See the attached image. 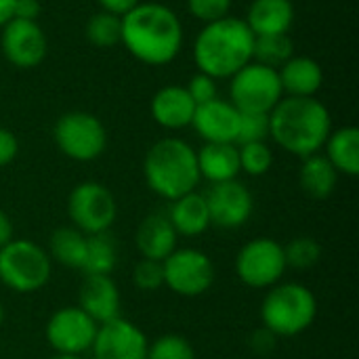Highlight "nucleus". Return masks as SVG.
<instances>
[{
    "label": "nucleus",
    "mask_w": 359,
    "mask_h": 359,
    "mask_svg": "<svg viewBox=\"0 0 359 359\" xmlns=\"http://www.w3.org/2000/svg\"><path fill=\"white\" fill-rule=\"evenodd\" d=\"M57 147L76 162L97 160L107 145V130L101 120L88 111L63 114L53 130Z\"/></svg>",
    "instance_id": "6e6552de"
},
{
    "label": "nucleus",
    "mask_w": 359,
    "mask_h": 359,
    "mask_svg": "<svg viewBox=\"0 0 359 359\" xmlns=\"http://www.w3.org/2000/svg\"><path fill=\"white\" fill-rule=\"evenodd\" d=\"M15 2H17V0H0V27L6 25V23L13 19Z\"/></svg>",
    "instance_id": "79ce46f5"
},
{
    "label": "nucleus",
    "mask_w": 359,
    "mask_h": 359,
    "mask_svg": "<svg viewBox=\"0 0 359 359\" xmlns=\"http://www.w3.org/2000/svg\"><path fill=\"white\" fill-rule=\"evenodd\" d=\"M177 231L168 221L166 212H154L143 219L137 229V248L143 259L149 261H164L168 255L177 250Z\"/></svg>",
    "instance_id": "6ab92c4d"
},
{
    "label": "nucleus",
    "mask_w": 359,
    "mask_h": 359,
    "mask_svg": "<svg viewBox=\"0 0 359 359\" xmlns=\"http://www.w3.org/2000/svg\"><path fill=\"white\" fill-rule=\"evenodd\" d=\"M143 175L149 189L170 202L194 191L202 179L196 149L175 137L160 139L149 147L143 162Z\"/></svg>",
    "instance_id": "20e7f679"
},
{
    "label": "nucleus",
    "mask_w": 359,
    "mask_h": 359,
    "mask_svg": "<svg viewBox=\"0 0 359 359\" xmlns=\"http://www.w3.org/2000/svg\"><path fill=\"white\" fill-rule=\"evenodd\" d=\"M284 246L271 238L250 240L236 257V273L250 288H271L286 271Z\"/></svg>",
    "instance_id": "9d476101"
},
{
    "label": "nucleus",
    "mask_w": 359,
    "mask_h": 359,
    "mask_svg": "<svg viewBox=\"0 0 359 359\" xmlns=\"http://www.w3.org/2000/svg\"><path fill=\"white\" fill-rule=\"evenodd\" d=\"M280 74L273 67L250 61L231 76L229 97L240 114H269L282 101Z\"/></svg>",
    "instance_id": "0eeeda50"
},
{
    "label": "nucleus",
    "mask_w": 359,
    "mask_h": 359,
    "mask_svg": "<svg viewBox=\"0 0 359 359\" xmlns=\"http://www.w3.org/2000/svg\"><path fill=\"white\" fill-rule=\"evenodd\" d=\"M133 282L143 292H154L164 286V267L160 261L141 259L133 269Z\"/></svg>",
    "instance_id": "72a5a7b5"
},
{
    "label": "nucleus",
    "mask_w": 359,
    "mask_h": 359,
    "mask_svg": "<svg viewBox=\"0 0 359 359\" xmlns=\"http://www.w3.org/2000/svg\"><path fill=\"white\" fill-rule=\"evenodd\" d=\"M13 240V223L4 210H0V248Z\"/></svg>",
    "instance_id": "a19ab883"
},
{
    "label": "nucleus",
    "mask_w": 359,
    "mask_h": 359,
    "mask_svg": "<svg viewBox=\"0 0 359 359\" xmlns=\"http://www.w3.org/2000/svg\"><path fill=\"white\" fill-rule=\"evenodd\" d=\"M40 11H42V6H40L38 0H17L15 2V11H13V19L36 21Z\"/></svg>",
    "instance_id": "58836bf2"
},
{
    "label": "nucleus",
    "mask_w": 359,
    "mask_h": 359,
    "mask_svg": "<svg viewBox=\"0 0 359 359\" xmlns=\"http://www.w3.org/2000/svg\"><path fill=\"white\" fill-rule=\"evenodd\" d=\"M17 151H19L17 137L11 130L0 128V168L11 164L17 158Z\"/></svg>",
    "instance_id": "4c0bfd02"
},
{
    "label": "nucleus",
    "mask_w": 359,
    "mask_h": 359,
    "mask_svg": "<svg viewBox=\"0 0 359 359\" xmlns=\"http://www.w3.org/2000/svg\"><path fill=\"white\" fill-rule=\"evenodd\" d=\"M204 198H206V206H208L210 225H215L219 229L242 227L250 219L252 208H255L252 194L238 179L225 181V183H215Z\"/></svg>",
    "instance_id": "4468645a"
},
{
    "label": "nucleus",
    "mask_w": 359,
    "mask_h": 359,
    "mask_svg": "<svg viewBox=\"0 0 359 359\" xmlns=\"http://www.w3.org/2000/svg\"><path fill=\"white\" fill-rule=\"evenodd\" d=\"M255 36L244 19L223 17L206 23L194 42V61L198 72L219 80L231 78L252 61Z\"/></svg>",
    "instance_id": "7ed1b4c3"
},
{
    "label": "nucleus",
    "mask_w": 359,
    "mask_h": 359,
    "mask_svg": "<svg viewBox=\"0 0 359 359\" xmlns=\"http://www.w3.org/2000/svg\"><path fill=\"white\" fill-rule=\"evenodd\" d=\"M164 286L179 297H200L215 282V265L202 250L177 248L162 261Z\"/></svg>",
    "instance_id": "9b49d317"
},
{
    "label": "nucleus",
    "mask_w": 359,
    "mask_h": 359,
    "mask_svg": "<svg viewBox=\"0 0 359 359\" xmlns=\"http://www.w3.org/2000/svg\"><path fill=\"white\" fill-rule=\"evenodd\" d=\"M269 137V114H240L236 145L265 141Z\"/></svg>",
    "instance_id": "473e14b6"
},
{
    "label": "nucleus",
    "mask_w": 359,
    "mask_h": 359,
    "mask_svg": "<svg viewBox=\"0 0 359 359\" xmlns=\"http://www.w3.org/2000/svg\"><path fill=\"white\" fill-rule=\"evenodd\" d=\"M244 21L252 36L288 34L294 21V6L290 0H252Z\"/></svg>",
    "instance_id": "aec40b11"
},
{
    "label": "nucleus",
    "mask_w": 359,
    "mask_h": 359,
    "mask_svg": "<svg viewBox=\"0 0 359 359\" xmlns=\"http://www.w3.org/2000/svg\"><path fill=\"white\" fill-rule=\"evenodd\" d=\"M294 53V44L288 38V34H278V36H255L252 44V61L280 69Z\"/></svg>",
    "instance_id": "cd10ccee"
},
{
    "label": "nucleus",
    "mask_w": 359,
    "mask_h": 359,
    "mask_svg": "<svg viewBox=\"0 0 359 359\" xmlns=\"http://www.w3.org/2000/svg\"><path fill=\"white\" fill-rule=\"evenodd\" d=\"M147 345L141 328L124 318H116L97 328L90 351L95 359H145Z\"/></svg>",
    "instance_id": "2eb2a0df"
},
{
    "label": "nucleus",
    "mask_w": 359,
    "mask_h": 359,
    "mask_svg": "<svg viewBox=\"0 0 359 359\" xmlns=\"http://www.w3.org/2000/svg\"><path fill=\"white\" fill-rule=\"evenodd\" d=\"M50 259L57 263L82 269L84 257H86V233H82L76 227H59L50 236Z\"/></svg>",
    "instance_id": "a878e982"
},
{
    "label": "nucleus",
    "mask_w": 359,
    "mask_h": 359,
    "mask_svg": "<svg viewBox=\"0 0 359 359\" xmlns=\"http://www.w3.org/2000/svg\"><path fill=\"white\" fill-rule=\"evenodd\" d=\"M97 324L80 307L55 311L46 324V341L61 355H82L93 347Z\"/></svg>",
    "instance_id": "f8f14e48"
},
{
    "label": "nucleus",
    "mask_w": 359,
    "mask_h": 359,
    "mask_svg": "<svg viewBox=\"0 0 359 359\" xmlns=\"http://www.w3.org/2000/svg\"><path fill=\"white\" fill-rule=\"evenodd\" d=\"M185 88H187V93H189V97L194 99L196 105L208 103V101H212V99L219 97L217 80L210 78V76H206V74H202V72H198L196 76H191Z\"/></svg>",
    "instance_id": "c9c22d12"
},
{
    "label": "nucleus",
    "mask_w": 359,
    "mask_h": 359,
    "mask_svg": "<svg viewBox=\"0 0 359 359\" xmlns=\"http://www.w3.org/2000/svg\"><path fill=\"white\" fill-rule=\"evenodd\" d=\"M196 156L200 177L212 185L233 181L240 175V151L236 143H206Z\"/></svg>",
    "instance_id": "412c9836"
},
{
    "label": "nucleus",
    "mask_w": 359,
    "mask_h": 359,
    "mask_svg": "<svg viewBox=\"0 0 359 359\" xmlns=\"http://www.w3.org/2000/svg\"><path fill=\"white\" fill-rule=\"evenodd\" d=\"M50 257L32 240H11L0 248V282L13 292H36L50 280Z\"/></svg>",
    "instance_id": "423d86ee"
},
{
    "label": "nucleus",
    "mask_w": 359,
    "mask_h": 359,
    "mask_svg": "<svg viewBox=\"0 0 359 359\" xmlns=\"http://www.w3.org/2000/svg\"><path fill=\"white\" fill-rule=\"evenodd\" d=\"M67 215L76 229L86 236L109 231L116 221L118 206L111 191L95 181L80 183L67 198Z\"/></svg>",
    "instance_id": "1a4fd4ad"
},
{
    "label": "nucleus",
    "mask_w": 359,
    "mask_h": 359,
    "mask_svg": "<svg viewBox=\"0 0 359 359\" xmlns=\"http://www.w3.org/2000/svg\"><path fill=\"white\" fill-rule=\"evenodd\" d=\"M0 48L11 65L19 69H32L44 61L48 42L36 21L11 19L6 25H2Z\"/></svg>",
    "instance_id": "ddd939ff"
},
{
    "label": "nucleus",
    "mask_w": 359,
    "mask_h": 359,
    "mask_svg": "<svg viewBox=\"0 0 359 359\" xmlns=\"http://www.w3.org/2000/svg\"><path fill=\"white\" fill-rule=\"evenodd\" d=\"M145 359H196L191 343L179 334H164L147 345Z\"/></svg>",
    "instance_id": "2f4dec72"
},
{
    "label": "nucleus",
    "mask_w": 359,
    "mask_h": 359,
    "mask_svg": "<svg viewBox=\"0 0 359 359\" xmlns=\"http://www.w3.org/2000/svg\"><path fill=\"white\" fill-rule=\"evenodd\" d=\"M318 316L313 292L297 282L276 284L261 305V320L276 337H297L305 332Z\"/></svg>",
    "instance_id": "39448f33"
},
{
    "label": "nucleus",
    "mask_w": 359,
    "mask_h": 359,
    "mask_svg": "<svg viewBox=\"0 0 359 359\" xmlns=\"http://www.w3.org/2000/svg\"><path fill=\"white\" fill-rule=\"evenodd\" d=\"M191 126L206 143H236L240 128V111L223 99L196 105Z\"/></svg>",
    "instance_id": "dca6fc26"
},
{
    "label": "nucleus",
    "mask_w": 359,
    "mask_h": 359,
    "mask_svg": "<svg viewBox=\"0 0 359 359\" xmlns=\"http://www.w3.org/2000/svg\"><path fill=\"white\" fill-rule=\"evenodd\" d=\"M151 118L170 130H179L191 124L196 114V103L185 86H164L151 99Z\"/></svg>",
    "instance_id": "a211bd4d"
},
{
    "label": "nucleus",
    "mask_w": 359,
    "mask_h": 359,
    "mask_svg": "<svg viewBox=\"0 0 359 359\" xmlns=\"http://www.w3.org/2000/svg\"><path fill=\"white\" fill-rule=\"evenodd\" d=\"M276 345H278V337L271 330H267L265 326L259 328V330H255L252 337H250V349L255 353H259V355L271 353L276 349Z\"/></svg>",
    "instance_id": "e433bc0d"
},
{
    "label": "nucleus",
    "mask_w": 359,
    "mask_h": 359,
    "mask_svg": "<svg viewBox=\"0 0 359 359\" xmlns=\"http://www.w3.org/2000/svg\"><path fill=\"white\" fill-rule=\"evenodd\" d=\"M330 133V111L316 97H286L269 111V137L294 156L318 154Z\"/></svg>",
    "instance_id": "f03ea898"
},
{
    "label": "nucleus",
    "mask_w": 359,
    "mask_h": 359,
    "mask_svg": "<svg viewBox=\"0 0 359 359\" xmlns=\"http://www.w3.org/2000/svg\"><path fill=\"white\" fill-rule=\"evenodd\" d=\"M284 257H286V267L309 269L318 265V261L322 259V246L318 240L307 238V236L294 238L292 242L284 246Z\"/></svg>",
    "instance_id": "7c9ffc66"
},
{
    "label": "nucleus",
    "mask_w": 359,
    "mask_h": 359,
    "mask_svg": "<svg viewBox=\"0 0 359 359\" xmlns=\"http://www.w3.org/2000/svg\"><path fill=\"white\" fill-rule=\"evenodd\" d=\"M337 181H339V172L337 168L328 162L326 156L313 154L303 158V166H301V187L309 198L316 200H326L332 196V191L337 189Z\"/></svg>",
    "instance_id": "393cba45"
},
{
    "label": "nucleus",
    "mask_w": 359,
    "mask_h": 359,
    "mask_svg": "<svg viewBox=\"0 0 359 359\" xmlns=\"http://www.w3.org/2000/svg\"><path fill=\"white\" fill-rule=\"evenodd\" d=\"M324 147H326V158L337 168V172H343L347 177H358L359 130L355 126H343L330 133Z\"/></svg>",
    "instance_id": "b1692460"
},
{
    "label": "nucleus",
    "mask_w": 359,
    "mask_h": 359,
    "mask_svg": "<svg viewBox=\"0 0 359 359\" xmlns=\"http://www.w3.org/2000/svg\"><path fill=\"white\" fill-rule=\"evenodd\" d=\"M78 299V307L97 326L120 318V290L109 276H84Z\"/></svg>",
    "instance_id": "f3484780"
},
{
    "label": "nucleus",
    "mask_w": 359,
    "mask_h": 359,
    "mask_svg": "<svg viewBox=\"0 0 359 359\" xmlns=\"http://www.w3.org/2000/svg\"><path fill=\"white\" fill-rule=\"evenodd\" d=\"M97 2L101 4V8H103V11H107V13H111V15L122 17V15H126L128 11H133L141 0H97Z\"/></svg>",
    "instance_id": "ea45409f"
},
{
    "label": "nucleus",
    "mask_w": 359,
    "mask_h": 359,
    "mask_svg": "<svg viewBox=\"0 0 359 359\" xmlns=\"http://www.w3.org/2000/svg\"><path fill=\"white\" fill-rule=\"evenodd\" d=\"M120 42L124 48L147 65L170 63L183 46V25L175 11L158 2H139L120 17Z\"/></svg>",
    "instance_id": "f257e3e1"
},
{
    "label": "nucleus",
    "mask_w": 359,
    "mask_h": 359,
    "mask_svg": "<svg viewBox=\"0 0 359 359\" xmlns=\"http://www.w3.org/2000/svg\"><path fill=\"white\" fill-rule=\"evenodd\" d=\"M2 322H4V307H2V303H0V326H2Z\"/></svg>",
    "instance_id": "c03bdc74"
},
{
    "label": "nucleus",
    "mask_w": 359,
    "mask_h": 359,
    "mask_svg": "<svg viewBox=\"0 0 359 359\" xmlns=\"http://www.w3.org/2000/svg\"><path fill=\"white\" fill-rule=\"evenodd\" d=\"M231 2L233 0H187V8L196 19L212 23L229 15Z\"/></svg>",
    "instance_id": "f704fd0d"
},
{
    "label": "nucleus",
    "mask_w": 359,
    "mask_h": 359,
    "mask_svg": "<svg viewBox=\"0 0 359 359\" xmlns=\"http://www.w3.org/2000/svg\"><path fill=\"white\" fill-rule=\"evenodd\" d=\"M118 263V246L109 231L86 236V257L82 271L86 276H109Z\"/></svg>",
    "instance_id": "bb28decb"
},
{
    "label": "nucleus",
    "mask_w": 359,
    "mask_h": 359,
    "mask_svg": "<svg viewBox=\"0 0 359 359\" xmlns=\"http://www.w3.org/2000/svg\"><path fill=\"white\" fill-rule=\"evenodd\" d=\"M120 32H122V21L118 15H111L107 11L95 13L86 21V40L95 44L97 48H111L120 42Z\"/></svg>",
    "instance_id": "c85d7f7f"
},
{
    "label": "nucleus",
    "mask_w": 359,
    "mask_h": 359,
    "mask_svg": "<svg viewBox=\"0 0 359 359\" xmlns=\"http://www.w3.org/2000/svg\"><path fill=\"white\" fill-rule=\"evenodd\" d=\"M50 359H82L80 355H61V353H57L55 358H50Z\"/></svg>",
    "instance_id": "37998d69"
},
{
    "label": "nucleus",
    "mask_w": 359,
    "mask_h": 359,
    "mask_svg": "<svg viewBox=\"0 0 359 359\" xmlns=\"http://www.w3.org/2000/svg\"><path fill=\"white\" fill-rule=\"evenodd\" d=\"M238 151H240V170H244L250 177H261L269 172L273 164V154L265 141L238 145Z\"/></svg>",
    "instance_id": "c756f323"
},
{
    "label": "nucleus",
    "mask_w": 359,
    "mask_h": 359,
    "mask_svg": "<svg viewBox=\"0 0 359 359\" xmlns=\"http://www.w3.org/2000/svg\"><path fill=\"white\" fill-rule=\"evenodd\" d=\"M166 215H168V221L175 227L177 236L196 238L210 227L206 198L196 191H189V194L172 200L170 210Z\"/></svg>",
    "instance_id": "5701e85b"
},
{
    "label": "nucleus",
    "mask_w": 359,
    "mask_h": 359,
    "mask_svg": "<svg viewBox=\"0 0 359 359\" xmlns=\"http://www.w3.org/2000/svg\"><path fill=\"white\" fill-rule=\"evenodd\" d=\"M282 90L288 97H316L322 88L324 72L316 59L309 57H290L280 69Z\"/></svg>",
    "instance_id": "4be33fe9"
}]
</instances>
